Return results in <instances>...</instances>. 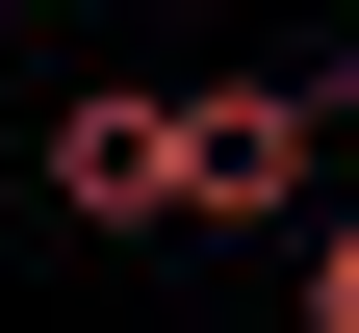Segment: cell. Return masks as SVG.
I'll use <instances>...</instances> for the list:
<instances>
[{"label": "cell", "instance_id": "1", "mask_svg": "<svg viewBox=\"0 0 359 333\" xmlns=\"http://www.w3.org/2000/svg\"><path fill=\"white\" fill-rule=\"evenodd\" d=\"M334 128H359V52L334 77H205V103H180V205H205V231H283Z\"/></svg>", "mask_w": 359, "mask_h": 333}, {"label": "cell", "instance_id": "2", "mask_svg": "<svg viewBox=\"0 0 359 333\" xmlns=\"http://www.w3.org/2000/svg\"><path fill=\"white\" fill-rule=\"evenodd\" d=\"M52 205L77 231H180V103H154V77H77V103H52Z\"/></svg>", "mask_w": 359, "mask_h": 333}, {"label": "cell", "instance_id": "3", "mask_svg": "<svg viewBox=\"0 0 359 333\" xmlns=\"http://www.w3.org/2000/svg\"><path fill=\"white\" fill-rule=\"evenodd\" d=\"M308 333H359V205H334V231H308Z\"/></svg>", "mask_w": 359, "mask_h": 333}]
</instances>
